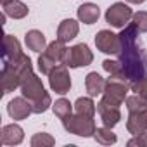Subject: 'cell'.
<instances>
[{"instance_id": "6da1fadb", "label": "cell", "mask_w": 147, "mask_h": 147, "mask_svg": "<svg viewBox=\"0 0 147 147\" xmlns=\"http://www.w3.org/2000/svg\"><path fill=\"white\" fill-rule=\"evenodd\" d=\"M138 33L140 31L133 23L126 24L119 33L121 47L118 52V61L123 66L130 85L140 80H147V50L142 47Z\"/></svg>"}, {"instance_id": "7a4b0ae2", "label": "cell", "mask_w": 147, "mask_h": 147, "mask_svg": "<svg viewBox=\"0 0 147 147\" xmlns=\"http://www.w3.org/2000/svg\"><path fill=\"white\" fill-rule=\"evenodd\" d=\"M33 73L31 59L26 54H21L14 61H2V94L14 92L18 87Z\"/></svg>"}, {"instance_id": "3957f363", "label": "cell", "mask_w": 147, "mask_h": 147, "mask_svg": "<svg viewBox=\"0 0 147 147\" xmlns=\"http://www.w3.org/2000/svg\"><path fill=\"white\" fill-rule=\"evenodd\" d=\"M66 47H64V43L62 42H59V40H55V42H52V43H49L47 45V49L40 54V57H38V67H40V71L43 73V75H50V71L55 67V66H59V64H62V61H64V55H66Z\"/></svg>"}, {"instance_id": "277c9868", "label": "cell", "mask_w": 147, "mask_h": 147, "mask_svg": "<svg viewBox=\"0 0 147 147\" xmlns=\"http://www.w3.org/2000/svg\"><path fill=\"white\" fill-rule=\"evenodd\" d=\"M62 125L66 128V131L73 133V135H78V137H94L97 126L94 118L90 116H83V114H75V116H69L66 119H62Z\"/></svg>"}, {"instance_id": "5b68a950", "label": "cell", "mask_w": 147, "mask_h": 147, "mask_svg": "<svg viewBox=\"0 0 147 147\" xmlns=\"http://www.w3.org/2000/svg\"><path fill=\"white\" fill-rule=\"evenodd\" d=\"M92 61H94V54L88 49V45L78 43V45H73L66 50L62 64H66L67 67H82V66L92 64Z\"/></svg>"}, {"instance_id": "8992f818", "label": "cell", "mask_w": 147, "mask_h": 147, "mask_svg": "<svg viewBox=\"0 0 147 147\" xmlns=\"http://www.w3.org/2000/svg\"><path fill=\"white\" fill-rule=\"evenodd\" d=\"M130 90V83L125 80H118V78H107L106 80V88L102 94V99L114 104V106H121L126 100V94Z\"/></svg>"}, {"instance_id": "52a82bcc", "label": "cell", "mask_w": 147, "mask_h": 147, "mask_svg": "<svg viewBox=\"0 0 147 147\" xmlns=\"http://www.w3.org/2000/svg\"><path fill=\"white\" fill-rule=\"evenodd\" d=\"M131 18H133V11L125 2H116L106 11V23L111 24L113 28L123 30L130 23Z\"/></svg>"}, {"instance_id": "ba28073f", "label": "cell", "mask_w": 147, "mask_h": 147, "mask_svg": "<svg viewBox=\"0 0 147 147\" xmlns=\"http://www.w3.org/2000/svg\"><path fill=\"white\" fill-rule=\"evenodd\" d=\"M49 85H50L52 92H55L59 95H64V94L69 92V88H71V76H69V71H67L66 64H59V66H55L50 71Z\"/></svg>"}, {"instance_id": "9c48e42d", "label": "cell", "mask_w": 147, "mask_h": 147, "mask_svg": "<svg viewBox=\"0 0 147 147\" xmlns=\"http://www.w3.org/2000/svg\"><path fill=\"white\" fill-rule=\"evenodd\" d=\"M21 94H23V97H26L31 104L42 100V99L47 95L42 80L35 75V73H31V75L23 82V85H21Z\"/></svg>"}, {"instance_id": "30bf717a", "label": "cell", "mask_w": 147, "mask_h": 147, "mask_svg": "<svg viewBox=\"0 0 147 147\" xmlns=\"http://www.w3.org/2000/svg\"><path fill=\"white\" fill-rule=\"evenodd\" d=\"M95 45L104 54H118L121 47L119 35H114L111 30H102L95 35Z\"/></svg>"}, {"instance_id": "8fae6325", "label": "cell", "mask_w": 147, "mask_h": 147, "mask_svg": "<svg viewBox=\"0 0 147 147\" xmlns=\"http://www.w3.org/2000/svg\"><path fill=\"white\" fill-rule=\"evenodd\" d=\"M97 113L100 114V119H102L104 126H107V128H114L121 119L119 106H114L104 99H100V102L97 104Z\"/></svg>"}, {"instance_id": "7c38bea8", "label": "cell", "mask_w": 147, "mask_h": 147, "mask_svg": "<svg viewBox=\"0 0 147 147\" xmlns=\"http://www.w3.org/2000/svg\"><path fill=\"white\" fill-rule=\"evenodd\" d=\"M7 113L12 119L19 121V119H26L31 113H33V104L26 99V97H16L9 102L7 106Z\"/></svg>"}, {"instance_id": "4fadbf2b", "label": "cell", "mask_w": 147, "mask_h": 147, "mask_svg": "<svg viewBox=\"0 0 147 147\" xmlns=\"http://www.w3.org/2000/svg\"><path fill=\"white\" fill-rule=\"evenodd\" d=\"M24 138V131L19 125H5L0 130V142L2 145H18Z\"/></svg>"}, {"instance_id": "5bb4252c", "label": "cell", "mask_w": 147, "mask_h": 147, "mask_svg": "<svg viewBox=\"0 0 147 147\" xmlns=\"http://www.w3.org/2000/svg\"><path fill=\"white\" fill-rule=\"evenodd\" d=\"M126 130L135 137V135H142L147 131V109L145 111H137V113H130L128 119H126Z\"/></svg>"}, {"instance_id": "9a60e30c", "label": "cell", "mask_w": 147, "mask_h": 147, "mask_svg": "<svg viewBox=\"0 0 147 147\" xmlns=\"http://www.w3.org/2000/svg\"><path fill=\"white\" fill-rule=\"evenodd\" d=\"M78 31H80L78 21H75V19H64L59 24V28H57V40L62 42V43H67L75 36H78Z\"/></svg>"}, {"instance_id": "2e32d148", "label": "cell", "mask_w": 147, "mask_h": 147, "mask_svg": "<svg viewBox=\"0 0 147 147\" xmlns=\"http://www.w3.org/2000/svg\"><path fill=\"white\" fill-rule=\"evenodd\" d=\"M85 87H87V92L90 97H97V95H102L104 94V88H106V80L99 75V73H88L87 78H85Z\"/></svg>"}, {"instance_id": "e0dca14e", "label": "cell", "mask_w": 147, "mask_h": 147, "mask_svg": "<svg viewBox=\"0 0 147 147\" xmlns=\"http://www.w3.org/2000/svg\"><path fill=\"white\" fill-rule=\"evenodd\" d=\"M76 16H78V21L83 23V24H94L97 23L99 16H100V9L95 5V4H83L78 7L76 11Z\"/></svg>"}, {"instance_id": "ac0fdd59", "label": "cell", "mask_w": 147, "mask_h": 147, "mask_svg": "<svg viewBox=\"0 0 147 147\" xmlns=\"http://www.w3.org/2000/svg\"><path fill=\"white\" fill-rule=\"evenodd\" d=\"M24 43L30 50L33 52H43L47 49V40H45V35L38 30H31L24 35Z\"/></svg>"}, {"instance_id": "d6986e66", "label": "cell", "mask_w": 147, "mask_h": 147, "mask_svg": "<svg viewBox=\"0 0 147 147\" xmlns=\"http://www.w3.org/2000/svg\"><path fill=\"white\" fill-rule=\"evenodd\" d=\"M23 54L21 45L16 36L12 35H4V59L2 61H14Z\"/></svg>"}, {"instance_id": "ffe728a7", "label": "cell", "mask_w": 147, "mask_h": 147, "mask_svg": "<svg viewBox=\"0 0 147 147\" xmlns=\"http://www.w3.org/2000/svg\"><path fill=\"white\" fill-rule=\"evenodd\" d=\"M28 12H30V9L23 2H19V0H12L11 4L4 5V14H7L12 19H23L28 16Z\"/></svg>"}, {"instance_id": "44dd1931", "label": "cell", "mask_w": 147, "mask_h": 147, "mask_svg": "<svg viewBox=\"0 0 147 147\" xmlns=\"http://www.w3.org/2000/svg\"><path fill=\"white\" fill-rule=\"evenodd\" d=\"M75 111H76L78 114L94 118V116H95V111H97V106L94 104L92 97H80V99L75 102Z\"/></svg>"}, {"instance_id": "7402d4cb", "label": "cell", "mask_w": 147, "mask_h": 147, "mask_svg": "<svg viewBox=\"0 0 147 147\" xmlns=\"http://www.w3.org/2000/svg\"><path fill=\"white\" fill-rule=\"evenodd\" d=\"M125 104H126L128 113L145 111V109H147V97H145V95H140V94H133V95H128V97H126Z\"/></svg>"}, {"instance_id": "603a6c76", "label": "cell", "mask_w": 147, "mask_h": 147, "mask_svg": "<svg viewBox=\"0 0 147 147\" xmlns=\"http://www.w3.org/2000/svg\"><path fill=\"white\" fill-rule=\"evenodd\" d=\"M102 66H104V69L109 73V76H111V78H118V80H125V82H128V78H126V75H125L123 66H121L119 61L106 59V61L102 62ZM128 83H130V82H128Z\"/></svg>"}, {"instance_id": "cb8c5ba5", "label": "cell", "mask_w": 147, "mask_h": 147, "mask_svg": "<svg viewBox=\"0 0 147 147\" xmlns=\"http://www.w3.org/2000/svg\"><path fill=\"white\" fill-rule=\"evenodd\" d=\"M52 111L59 119H66L73 114V104L67 99H59L55 100V104H52Z\"/></svg>"}, {"instance_id": "d4e9b609", "label": "cell", "mask_w": 147, "mask_h": 147, "mask_svg": "<svg viewBox=\"0 0 147 147\" xmlns=\"http://www.w3.org/2000/svg\"><path fill=\"white\" fill-rule=\"evenodd\" d=\"M95 140L100 144V145H111V144H116L118 142V137L111 131V128L104 126V128H97L95 133H94Z\"/></svg>"}, {"instance_id": "484cf974", "label": "cell", "mask_w": 147, "mask_h": 147, "mask_svg": "<svg viewBox=\"0 0 147 147\" xmlns=\"http://www.w3.org/2000/svg\"><path fill=\"white\" fill-rule=\"evenodd\" d=\"M54 144H55V140L49 133H35L31 137V147H50Z\"/></svg>"}, {"instance_id": "4316f807", "label": "cell", "mask_w": 147, "mask_h": 147, "mask_svg": "<svg viewBox=\"0 0 147 147\" xmlns=\"http://www.w3.org/2000/svg\"><path fill=\"white\" fill-rule=\"evenodd\" d=\"M133 24L137 26V30L140 33H147V12L145 11H138L133 14Z\"/></svg>"}, {"instance_id": "83f0119b", "label": "cell", "mask_w": 147, "mask_h": 147, "mask_svg": "<svg viewBox=\"0 0 147 147\" xmlns=\"http://www.w3.org/2000/svg\"><path fill=\"white\" fill-rule=\"evenodd\" d=\"M50 106H52V99H50V95L47 94L42 100H38V102L33 104V113H35V114H42V113H45Z\"/></svg>"}, {"instance_id": "f1b7e54d", "label": "cell", "mask_w": 147, "mask_h": 147, "mask_svg": "<svg viewBox=\"0 0 147 147\" xmlns=\"http://www.w3.org/2000/svg\"><path fill=\"white\" fill-rule=\"evenodd\" d=\"M131 92L135 94H140V95H145L147 97V80H140V82H135L130 85Z\"/></svg>"}, {"instance_id": "f546056e", "label": "cell", "mask_w": 147, "mask_h": 147, "mask_svg": "<svg viewBox=\"0 0 147 147\" xmlns=\"http://www.w3.org/2000/svg\"><path fill=\"white\" fill-rule=\"evenodd\" d=\"M128 145L133 147V145H138V147H147V131L142 133V135H135L131 140H128Z\"/></svg>"}, {"instance_id": "4dcf8cb0", "label": "cell", "mask_w": 147, "mask_h": 147, "mask_svg": "<svg viewBox=\"0 0 147 147\" xmlns=\"http://www.w3.org/2000/svg\"><path fill=\"white\" fill-rule=\"evenodd\" d=\"M126 2H128V4H137V5H138V4H144L145 0H126Z\"/></svg>"}, {"instance_id": "1f68e13d", "label": "cell", "mask_w": 147, "mask_h": 147, "mask_svg": "<svg viewBox=\"0 0 147 147\" xmlns=\"http://www.w3.org/2000/svg\"><path fill=\"white\" fill-rule=\"evenodd\" d=\"M0 2H2V5H7V4H11L12 0H0Z\"/></svg>"}]
</instances>
